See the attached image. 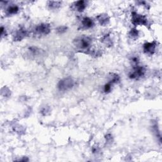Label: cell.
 Here are the masks:
<instances>
[{
  "mask_svg": "<svg viewBox=\"0 0 162 162\" xmlns=\"http://www.w3.org/2000/svg\"><path fill=\"white\" fill-rule=\"evenodd\" d=\"M93 39L90 36L82 35L77 37L73 41V46L80 53L92 55L94 49H93Z\"/></svg>",
  "mask_w": 162,
  "mask_h": 162,
  "instance_id": "cell-1",
  "label": "cell"
},
{
  "mask_svg": "<svg viewBox=\"0 0 162 162\" xmlns=\"http://www.w3.org/2000/svg\"><path fill=\"white\" fill-rule=\"evenodd\" d=\"M146 73V69L144 66L139 65H133L129 72L128 76L131 80H139L143 79Z\"/></svg>",
  "mask_w": 162,
  "mask_h": 162,
  "instance_id": "cell-2",
  "label": "cell"
},
{
  "mask_svg": "<svg viewBox=\"0 0 162 162\" xmlns=\"http://www.w3.org/2000/svg\"><path fill=\"white\" fill-rule=\"evenodd\" d=\"M131 23L134 26H147L149 24V20L146 15L140 14L136 12L131 13Z\"/></svg>",
  "mask_w": 162,
  "mask_h": 162,
  "instance_id": "cell-3",
  "label": "cell"
},
{
  "mask_svg": "<svg viewBox=\"0 0 162 162\" xmlns=\"http://www.w3.org/2000/svg\"><path fill=\"white\" fill-rule=\"evenodd\" d=\"M75 81L71 77H67L61 79L57 84V88L60 91L65 92L71 90L74 87Z\"/></svg>",
  "mask_w": 162,
  "mask_h": 162,
  "instance_id": "cell-4",
  "label": "cell"
},
{
  "mask_svg": "<svg viewBox=\"0 0 162 162\" xmlns=\"http://www.w3.org/2000/svg\"><path fill=\"white\" fill-rule=\"evenodd\" d=\"M51 31V25L48 23H41L36 25L33 29V33L37 36H46Z\"/></svg>",
  "mask_w": 162,
  "mask_h": 162,
  "instance_id": "cell-5",
  "label": "cell"
},
{
  "mask_svg": "<svg viewBox=\"0 0 162 162\" xmlns=\"http://www.w3.org/2000/svg\"><path fill=\"white\" fill-rule=\"evenodd\" d=\"M28 35L29 32L27 29L22 25H20L13 31L12 38L15 42H20L25 39Z\"/></svg>",
  "mask_w": 162,
  "mask_h": 162,
  "instance_id": "cell-6",
  "label": "cell"
},
{
  "mask_svg": "<svg viewBox=\"0 0 162 162\" xmlns=\"http://www.w3.org/2000/svg\"><path fill=\"white\" fill-rule=\"evenodd\" d=\"M158 48V42L155 41L152 42H145L143 46V50L145 55L148 56H153L156 53Z\"/></svg>",
  "mask_w": 162,
  "mask_h": 162,
  "instance_id": "cell-7",
  "label": "cell"
},
{
  "mask_svg": "<svg viewBox=\"0 0 162 162\" xmlns=\"http://www.w3.org/2000/svg\"><path fill=\"white\" fill-rule=\"evenodd\" d=\"M94 26L95 22L93 19L89 17H84L80 20L79 29L81 30H89L93 29Z\"/></svg>",
  "mask_w": 162,
  "mask_h": 162,
  "instance_id": "cell-8",
  "label": "cell"
},
{
  "mask_svg": "<svg viewBox=\"0 0 162 162\" xmlns=\"http://www.w3.org/2000/svg\"><path fill=\"white\" fill-rule=\"evenodd\" d=\"M87 5H88L87 2L84 1V0H80V1L73 2L72 4V9L76 12L82 13L87 8Z\"/></svg>",
  "mask_w": 162,
  "mask_h": 162,
  "instance_id": "cell-9",
  "label": "cell"
},
{
  "mask_svg": "<svg viewBox=\"0 0 162 162\" xmlns=\"http://www.w3.org/2000/svg\"><path fill=\"white\" fill-rule=\"evenodd\" d=\"M96 19L98 24L102 27L107 26L110 23V17L107 13H105L99 14Z\"/></svg>",
  "mask_w": 162,
  "mask_h": 162,
  "instance_id": "cell-10",
  "label": "cell"
},
{
  "mask_svg": "<svg viewBox=\"0 0 162 162\" xmlns=\"http://www.w3.org/2000/svg\"><path fill=\"white\" fill-rule=\"evenodd\" d=\"M19 12H20V8L18 5L15 4H11L10 5H8L6 7V8L5 9V13L6 16L10 17L15 15L19 13Z\"/></svg>",
  "mask_w": 162,
  "mask_h": 162,
  "instance_id": "cell-11",
  "label": "cell"
},
{
  "mask_svg": "<svg viewBox=\"0 0 162 162\" xmlns=\"http://www.w3.org/2000/svg\"><path fill=\"white\" fill-rule=\"evenodd\" d=\"M101 42L107 48H111L113 46L114 41L112 37L111 34L107 33L103 35L101 38Z\"/></svg>",
  "mask_w": 162,
  "mask_h": 162,
  "instance_id": "cell-12",
  "label": "cell"
},
{
  "mask_svg": "<svg viewBox=\"0 0 162 162\" xmlns=\"http://www.w3.org/2000/svg\"><path fill=\"white\" fill-rule=\"evenodd\" d=\"M62 2L60 1H49L47 2V6L49 10H58L61 7Z\"/></svg>",
  "mask_w": 162,
  "mask_h": 162,
  "instance_id": "cell-13",
  "label": "cell"
},
{
  "mask_svg": "<svg viewBox=\"0 0 162 162\" xmlns=\"http://www.w3.org/2000/svg\"><path fill=\"white\" fill-rule=\"evenodd\" d=\"M120 82V77L119 75L115 73H110L108 78V83L112 84L113 85L119 83Z\"/></svg>",
  "mask_w": 162,
  "mask_h": 162,
  "instance_id": "cell-14",
  "label": "cell"
},
{
  "mask_svg": "<svg viewBox=\"0 0 162 162\" xmlns=\"http://www.w3.org/2000/svg\"><path fill=\"white\" fill-rule=\"evenodd\" d=\"M129 38L132 40H136L139 37V31L136 28H132L128 32Z\"/></svg>",
  "mask_w": 162,
  "mask_h": 162,
  "instance_id": "cell-15",
  "label": "cell"
},
{
  "mask_svg": "<svg viewBox=\"0 0 162 162\" xmlns=\"http://www.w3.org/2000/svg\"><path fill=\"white\" fill-rule=\"evenodd\" d=\"M28 53L29 55L30 56H37L38 55H39V53H40V49L37 48V47H34V46H32L30 47L28 49Z\"/></svg>",
  "mask_w": 162,
  "mask_h": 162,
  "instance_id": "cell-16",
  "label": "cell"
},
{
  "mask_svg": "<svg viewBox=\"0 0 162 162\" xmlns=\"http://www.w3.org/2000/svg\"><path fill=\"white\" fill-rule=\"evenodd\" d=\"M151 128H152L153 132L154 134V135H155V136L157 138H158L159 142H160V143H161V134H160V132L158 129V124L157 123V122L153 123V124L152 125V126H151Z\"/></svg>",
  "mask_w": 162,
  "mask_h": 162,
  "instance_id": "cell-17",
  "label": "cell"
},
{
  "mask_svg": "<svg viewBox=\"0 0 162 162\" xmlns=\"http://www.w3.org/2000/svg\"><path fill=\"white\" fill-rule=\"evenodd\" d=\"M1 94H2V97L5 98H10L11 96L12 92H11V90L9 89L8 87L4 86L2 88Z\"/></svg>",
  "mask_w": 162,
  "mask_h": 162,
  "instance_id": "cell-18",
  "label": "cell"
},
{
  "mask_svg": "<svg viewBox=\"0 0 162 162\" xmlns=\"http://www.w3.org/2000/svg\"><path fill=\"white\" fill-rule=\"evenodd\" d=\"M51 111V109L50 106L45 105V106L41 107V108L40 110V113L42 116H48V115H50Z\"/></svg>",
  "mask_w": 162,
  "mask_h": 162,
  "instance_id": "cell-19",
  "label": "cell"
},
{
  "mask_svg": "<svg viewBox=\"0 0 162 162\" xmlns=\"http://www.w3.org/2000/svg\"><path fill=\"white\" fill-rule=\"evenodd\" d=\"M68 31V27L66 25H60L56 29V32L59 35L65 34Z\"/></svg>",
  "mask_w": 162,
  "mask_h": 162,
  "instance_id": "cell-20",
  "label": "cell"
},
{
  "mask_svg": "<svg viewBox=\"0 0 162 162\" xmlns=\"http://www.w3.org/2000/svg\"><path fill=\"white\" fill-rule=\"evenodd\" d=\"M13 130L14 132H16L19 134H22L23 132H25V128L20 125H15L13 127Z\"/></svg>",
  "mask_w": 162,
  "mask_h": 162,
  "instance_id": "cell-21",
  "label": "cell"
},
{
  "mask_svg": "<svg viewBox=\"0 0 162 162\" xmlns=\"http://www.w3.org/2000/svg\"><path fill=\"white\" fill-rule=\"evenodd\" d=\"M113 84L110 83H107L106 84H105L103 86V92L105 94H108L110 93H111V91H112V88H113Z\"/></svg>",
  "mask_w": 162,
  "mask_h": 162,
  "instance_id": "cell-22",
  "label": "cell"
},
{
  "mask_svg": "<svg viewBox=\"0 0 162 162\" xmlns=\"http://www.w3.org/2000/svg\"><path fill=\"white\" fill-rule=\"evenodd\" d=\"M105 139L106 143L107 144H112L114 141L113 137L112 134H106L105 136Z\"/></svg>",
  "mask_w": 162,
  "mask_h": 162,
  "instance_id": "cell-23",
  "label": "cell"
},
{
  "mask_svg": "<svg viewBox=\"0 0 162 162\" xmlns=\"http://www.w3.org/2000/svg\"><path fill=\"white\" fill-rule=\"evenodd\" d=\"M92 152L94 154H98L100 153V148L98 145H94L92 148Z\"/></svg>",
  "mask_w": 162,
  "mask_h": 162,
  "instance_id": "cell-24",
  "label": "cell"
},
{
  "mask_svg": "<svg viewBox=\"0 0 162 162\" xmlns=\"http://www.w3.org/2000/svg\"><path fill=\"white\" fill-rule=\"evenodd\" d=\"M7 35V31L6 30V29L5 27L2 26L1 27V36L2 38H3V37H5Z\"/></svg>",
  "mask_w": 162,
  "mask_h": 162,
  "instance_id": "cell-25",
  "label": "cell"
},
{
  "mask_svg": "<svg viewBox=\"0 0 162 162\" xmlns=\"http://www.w3.org/2000/svg\"><path fill=\"white\" fill-rule=\"evenodd\" d=\"M16 161H29V159L27 157H22V158H20L19 160H17Z\"/></svg>",
  "mask_w": 162,
  "mask_h": 162,
  "instance_id": "cell-26",
  "label": "cell"
}]
</instances>
